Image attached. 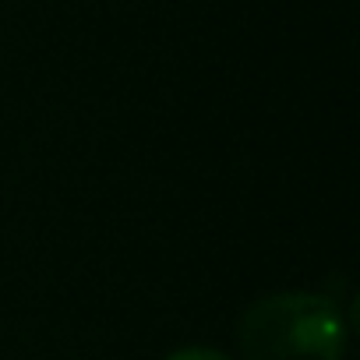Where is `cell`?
Masks as SVG:
<instances>
[{
	"instance_id": "cell-2",
	"label": "cell",
	"mask_w": 360,
	"mask_h": 360,
	"mask_svg": "<svg viewBox=\"0 0 360 360\" xmlns=\"http://www.w3.org/2000/svg\"><path fill=\"white\" fill-rule=\"evenodd\" d=\"M166 360H230V356L209 346H184V349H173Z\"/></svg>"
},
{
	"instance_id": "cell-1",
	"label": "cell",
	"mask_w": 360,
	"mask_h": 360,
	"mask_svg": "<svg viewBox=\"0 0 360 360\" xmlns=\"http://www.w3.org/2000/svg\"><path fill=\"white\" fill-rule=\"evenodd\" d=\"M244 360H342L346 318L321 293L286 290L255 300L237 325Z\"/></svg>"
}]
</instances>
